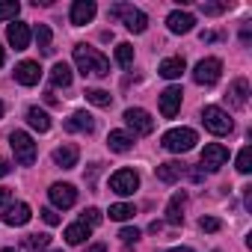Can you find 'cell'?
Masks as SVG:
<instances>
[{
	"instance_id": "cell-11",
	"label": "cell",
	"mask_w": 252,
	"mask_h": 252,
	"mask_svg": "<svg viewBox=\"0 0 252 252\" xmlns=\"http://www.w3.org/2000/svg\"><path fill=\"white\" fill-rule=\"evenodd\" d=\"M15 80H18L21 86H36V83L42 80V65L33 63V60L18 63V65H15Z\"/></svg>"
},
{
	"instance_id": "cell-43",
	"label": "cell",
	"mask_w": 252,
	"mask_h": 252,
	"mask_svg": "<svg viewBox=\"0 0 252 252\" xmlns=\"http://www.w3.org/2000/svg\"><path fill=\"white\" fill-rule=\"evenodd\" d=\"M166 252H193V249H187V246H175V249H166Z\"/></svg>"
},
{
	"instance_id": "cell-9",
	"label": "cell",
	"mask_w": 252,
	"mask_h": 252,
	"mask_svg": "<svg viewBox=\"0 0 252 252\" xmlns=\"http://www.w3.org/2000/svg\"><path fill=\"white\" fill-rule=\"evenodd\" d=\"M225 163H228V149L220 146V143H208L205 152H202V166H205L208 172H217V169H222Z\"/></svg>"
},
{
	"instance_id": "cell-14",
	"label": "cell",
	"mask_w": 252,
	"mask_h": 252,
	"mask_svg": "<svg viewBox=\"0 0 252 252\" xmlns=\"http://www.w3.org/2000/svg\"><path fill=\"white\" fill-rule=\"evenodd\" d=\"M6 39H9V45L15 51H27V45H30V27L21 24V21H12L6 27Z\"/></svg>"
},
{
	"instance_id": "cell-27",
	"label": "cell",
	"mask_w": 252,
	"mask_h": 252,
	"mask_svg": "<svg viewBox=\"0 0 252 252\" xmlns=\"http://www.w3.org/2000/svg\"><path fill=\"white\" fill-rule=\"evenodd\" d=\"M51 243V234H27L24 237V252H45Z\"/></svg>"
},
{
	"instance_id": "cell-26",
	"label": "cell",
	"mask_w": 252,
	"mask_h": 252,
	"mask_svg": "<svg viewBox=\"0 0 252 252\" xmlns=\"http://www.w3.org/2000/svg\"><path fill=\"white\" fill-rule=\"evenodd\" d=\"M51 83H54V86H63V89L71 86V68H68L65 63H57V65L51 68Z\"/></svg>"
},
{
	"instance_id": "cell-36",
	"label": "cell",
	"mask_w": 252,
	"mask_h": 252,
	"mask_svg": "<svg viewBox=\"0 0 252 252\" xmlns=\"http://www.w3.org/2000/svg\"><path fill=\"white\" fill-rule=\"evenodd\" d=\"M205 15H220V12H225V3H202L199 6Z\"/></svg>"
},
{
	"instance_id": "cell-24",
	"label": "cell",
	"mask_w": 252,
	"mask_h": 252,
	"mask_svg": "<svg viewBox=\"0 0 252 252\" xmlns=\"http://www.w3.org/2000/svg\"><path fill=\"white\" fill-rule=\"evenodd\" d=\"M184 68H187L184 57H169V60H163V63H160V77L175 80V77H181V74H184Z\"/></svg>"
},
{
	"instance_id": "cell-39",
	"label": "cell",
	"mask_w": 252,
	"mask_h": 252,
	"mask_svg": "<svg viewBox=\"0 0 252 252\" xmlns=\"http://www.w3.org/2000/svg\"><path fill=\"white\" fill-rule=\"evenodd\" d=\"M9 199H12V190L9 187H0V205H9Z\"/></svg>"
},
{
	"instance_id": "cell-15",
	"label": "cell",
	"mask_w": 252,
	"mask_h": 252,
	"mask_svg": "<svg viewBox=\"0 0 252 252\" xmlns=\"http://www.w3.org/2000/svg\"><path fill=\"white\" fill-rule=\"evenodd\" d=\"M48 196H51V202H54L57 208H71V205L77 202V190H74L71 184H54V187L48 190Z\"/></svg>"
},
{
	"instance_id": "cell-40",
	"label": "cell",
	"mask_w": 252,
	"mask_h": 252,
	"mask_svg": "<svg viewBox=\"0 0 252 252\" xmlns=\"http://www.w3.org/2000/svg\"><path fill=\"white\" fill-rule=\"evenodd\" d=\"M83 252H107V243H92V246H86Z\"/></svg>"
},
{
	"instance_id": "cell-7",
	"label": "cell",
	"mask_w": 252,
	"mask_h": 252,
	"mask_svg": "<svg viewBox=\"0 0 252 252\" xmlns=\"http://www.w3.org/2000/svg\"><path fill=\"white\" fill-rule=\"evenodd\" d=\"M220 74H222V63H220L217 57L199 60L196 68H193V80H196L199 86H214V83L220 80Z\"/></svg>"
},
{
	"instance_id": "cell-38",
	"label": "cell",
	"mask_w": 252,
	"mask_h": 252,
	"mask_svg": "<svg viewBox=\"0 0 252 252\" xmlns=\"http://www.w3.org/2000/svg\"><path fill=\"white\" fill-rule=\"evenodd\" d=\"M42 220H45L48 225H60V214H57V211H51V208H45V211H42Z\"/></svg>"
},
{
	"instance_id": "cell-2",
	"label": "cell",
	"mask_w": 252,
	"mask_h": 252,
	"mask_svg": "<svg viewBox=\"0 0 252 252\" xmlns=\"http://www.w3.org/2000/svg\"><path fill=\"white\" fill-rule=\"evenodd\" d=\"M196 143H199V137H196L193 128H172V131H166L163 140H160V146H163L166 152H172V155H184V152H190Z\"/></svg>"
},
{
	"instance_id": "cell-18",
	"label": "cell",
	"mask_w": 252,
	"mask_h": 252,
	"mask_svg": "<svg viewBox=\"0 0 252 252\" xmlns=\"http://www.w3.org/2000/svg\"><path fill=\"white\" fill-rule=\"evenodd\" d=\"M184 208H187V193L181 190V193H175V196L169 199V205H166V222H169V225H181V222H184Z\"/></svg>"
},
{
	"instance_id": "cell-25",
	"label": "cell",
	"mask_w": 252,
	"mask_h": 252,
	"mask_svg": "<svg viewBox=\"0 0 252 252\" xmlns=\"http://www.w3.org/2000/svg\"><path fill=\"white\" fill-rule=\"evenodd\" d=\"M89 231H92L89 225H83V222H71V225L65 228V243H68V246H80V243L89 237Z\"/></svg>"
},
{
	"instance_id": "cell-16",
	"label": "cell",
	"mask_w": 252,
	"mask_h": 252,
	"mask_svg": "<svg viewBox=\"0 0 252 252\" xmlns=\"http://www.w3.org/2000/svg\"><path fill=\"white\" fill-rule=\"evenodd\" d=\"M30 217H33V211H30L27 202H15V205H9V208L3 211V222H6V225H27Z\"/></svg>"
},
{
	"instance_id": "cell-29",
	"label": "cell",
	"mask_w": 252,
	"mask_h": 252,
	"mask_svg": "<svg viewBox=\"0 0 252 252\" xmlns=\"http://www.w3.org/2000/svg\"><path fill=\"white\" fill-rule=\"evenodd\" d=\"M116 63H119L122 68H131V65H134V48H131L128 42H122V45L116 48Z\"/></svg>"
},
{
	"instance_id": "cell-19",
	"label": "cell",
	"mask_w": 252,
	"mask_h": 252,
	"mask_svg": "<svg viewBox=\"0 0 252 252\" xmlns=\"http://www.w3.org/2000/svg\"><path fill=\"white\" fill-rule=\"evenodd\" d=\"M158 178L163 181V184H175L181 175H184V163H178V160H166V163H158Z\"/></svg>"
},
{
	"instance_id": "cell-3",
	"label": "cell",
	"mask_w": 252,
	"mask_h": 252,
	"mask_svg": "<svg viewBox=\"0 0 252 252\" xmlns=\"http://www.w3.org/2000/svg\"><path fill=\"white\" fill-rule=\"evenodd\" d=\"M9 146H12V155L21 166H33L36 163V143L30 140V134L24 131H12L9 134Z\"/></svg>"
},
{
	"instance_id": "cell-30",
	"label": "cell",
	"mask_w": 252,
	"mask_h": 252,
	"mask_svg": "<svg viewBox=\"0 0 252 252\" xmlns=\"http://www.w3.org/2000/svg\"><path fill=\"white\" fill-rule=\"evenodd\" d=\"M36 42H39V51L42 54H54V48H51V27L48 24H39L36 27Z\"/></svg>"
},
{
	"instance_id": "cell-28",
	"label": "cell",
	"mask_w": 252,
	"mask_h": 252,
	"mask_svg": "<svg viewBox=\"0 0 252 252\" xmlns=\"http://www.w3.org/2000/svg\"><path fill=\"white\" fill-rule=\"evenodd\" d=\"M134 214H137V208H134V205H125V202H119V205H110V220H116V222L131 220Z\"/></svg>"
},
{
	"instance_id": "cell-5",
	"label": "cell",
	"mask_w": 252,
	"mask_h": 252,
	"mask_svg": "<svg viewBox=\"0 0 252 252\" xmlns=\"http://www.w3.org/2000/svg\"><path fill=\"white\" fill-rule=\"evenodd\" d=\"M202 122H205V128H208L211 134H217V137L231 134V128H234V122L228 119V113L220 110V107H205V110H202Z\"/></svg>"
},
{
	"instance_id": "cell-41",
	"label": "cell",
	"mask_w": 252,
	"mask_h": 252,
	"mask_svg": "<svg viewBox=\"0 0 252 252\" xmlns=\"http://www.w3.org/2000/svg\"><path fill=\"white\" fill-rule=\"evenodd\" d=\"M6 172H9V163H6V160H3V158H0V178H3V175H6Z\"/></svg>"
},
{
	"instance_id": "cell-12",
	"label": "cell",
	"mask_w": 252,
	"mask_h": 252,
	"mask_svg": "<svg viewBox=\"0 0 252 252\" xmlns=\"http://www.w3.org/2000/svg\"><path fill=\"white\" fill-rule=\"evenodd\" d=\"M225 101H228L234 110H243V107H246V101H249V80H246V77H237V80L228 86Z\"/></svg>"
},
{
	"instance_id": "cell-46",
	"label": "cell",
	"mask_w": 252,
	"mask_h": 252,
	"mask_svg": "<svg viewBox=\"0 0 252 252\" xmlns=\"http://www.w3.org/2000/svg\"><path fill=\"white\" fill-rule=\"evenodd\" d=\"M3 252H18V249H12V246H9V249H3Z\"/></svg>"
},
{
	"instance_id": "cell-6",
	"label": "cell",
	"mask_w": 252,
	"mask_h": 252,
	"mask_svg": "<svg viewBox=\"0 0 252 252\" xmlns=\"http://www.w3.org/2000/svg\"><path fill=\"white\" fill-rule=\"evenodd\" d=\"M125 125L134 131V137H149L155 131V119L143 107H128L125 110Z\"/></svg>"
},
{
	"instance_id": "cell-45",
	"label": "cell",
	"mask_w": 252,
	"mask_h": 252,
	"mask_svg": "<svg viewBox=\"0 0 252 252\" xmlns=\"http://www.w3.org/2000/svg\"><path fill=\"white\" fill-rule=\"evenodd\" d=\"M3 113H6V107H3V101H0V119H3Z\"/></svg>"
},
{
	"instance_id": "cell-17",
	"label": "cell",
	"mask_w": 252,
	"mask_h": 252,
	"mask_svg": "<svg viewBox=\"0 0 252 252\" xmlns=\"http://www.w3.org/2000/svg\"><path fill=\"white\" fill-rule=\"evenodd\" d=\"M65 131H71V134H92V131H95V119H92L86 110H77V113H71V119L65 122Z\"/></svg>"
},
{
	"instance_id": "cell-37",
	"label": "cell",
	"mask_w": 252,
	"mask_h": 252,
	"mask_svg": "<svg viewBox=\"0 0 252 252\" xmlns=\"http://www.w3.org/2000/svg\"><path fill=\"white\" fill-rule=\"evenodd\" d=\"M119 237H122L125 243H137V237H140V231H137V228H122V231H119Z\"/></svg>"
},
{
	"instance_id": "cell-42",
	"label": "cell",
	"mask_w": 252,
	"mask_h": 252,
	"mask_svg": "<svg viewBox=\"0 0 252 252\" xmlns=\"http://www.w3.org/2000/svg\"><path fill=\"white\" fill-rule=\"evenodd\" d=\"M217 39H220L217 33H202V42H217Z\"/></svg>"
},
{
	"instance_id": "cell-21",
	"label": "cell",
	"mask_w": 252,
	"mask_h": 252,
	"mask_svg": "<svg viewBox=\"0 0 252 252\" xmlns=\"http://www.w3.org/2000/svg\"><path fill=\"white\" fill-rule=\"evenodd\" d=\"M107 146H110V152L125 155V152H131V149H134V137H131V134H125V131H110Z\"/></svg>"
},
{
	"instance_id": "cell-20",
	"label": "cell",
	"mask_w": 252,
	"mask_h": 252,
	"mask_svg": "<svg viewBox=\"0 0 252 252\" xmlns=\"http://www.w3.org/2000/svg\"><path fill=\"white\" fill-rule=\"evenodd\" d=\"M77 158H80L77 146H60V149L54 152V163L63 166V169H74V166H77Z\"/></svg>"
},
{
	"instance_id": "cell-4",
	"label": "cell",
	"mask_w": 252,
	"mask_h": 252,
	"mask_svg": "<svg viewBox=\"0 0 252 252\" xmlns=\"http://www.w3.org/2000/svg\"><path fill=\"white\" fill-rule=\"evenodd\" d=\"M110 18H122L125 27H128L131 33H146V27H149L146 12H140V9H134V6H128V3H116V6L110 9Z\"/></svg>"
},
{
	"instance_id": "cell-8",
	"label": "cell",
	"mask_w": 252,
	"mask_h": 252,
	"mask_svg": "<svg viewBox=\"0 0 252 252\" xmlns=\"http://www.w3.org/2000/svg\"><path fill=\"white\" fill-rule=\"evenodd\" d=\"M137 187H140V175L134 169H119V172L110 175V190L119 193V196H131Z\"/></svg>"
},
{
	"instance_id": "cell-44",
	"label": "cell",
	"mask_w": 252,
	"mask_h": 252,
	"mask_svg": "<svg viewBox=\"0 0 252 252\" xmlns=\"http://www.w3.org/2000/svg\"><path fill=\"white\" fill-rule=\"evenodd\" d=\"M6 63V54H3V45H0V65H3Z\"/></svg>"
},
{
	"instance_id": "cell-23",
	"label": "cell",
	"mask_w": 252,
	"mask_h": 252,
	"mask_svg": "<svg viewBox=\"0 0 252 252\" xmlns=\"http://www.w3.org/2000/svg\"><path fill=\"white\" fill-rule=\"evenodd\" d=\"M166 24H169L172 33H190L193 24H196V18H193L190 12H172V15L166 18Z\"/></svg>"
},
{
	"instance_id": "cell-31",
	"label": "cell",
	"mask_w": 252,
	"mask_h": 252,
	"mask_svg": "<svg viewBox=\"0 0 252 252\" xmlns=\"http://www.w3.org/2000/svg\"><path fill=\"white\" fill-rule=\"evenodd\" d=\"M83 95H86V101H89V104H95V107H110V104H113L110 92H104V89H86Z\"/></svg>"
},
{
	"instance_id": "cell-34",
	"label": "cell",
	"mask_w": 252,
	"mask_h": 252,
	"mask_svg": "<svg viewBox=\"0 0 252 252\" xmlns=\"http://www.w3.org/2000/svg\"><path fill=\"white\" fill-rule=\"evenodd\" d=\"M80 222L89 225V228H95V225L101 222V211H98V208H86V211L80 214Z\"/></svg>"
},
{
	"instance_id": "cell-32",
	"label": "cell",
	"mask_w": 252,
	"mask_h": 252,
	"mask_svg": "<svg viewBox=\"0 0 252 252\" xmlns=\"http://www.w3.org/2000/svg\"><path fill=\"white\" fill-rule=\"evenodd\" d=\"M21 12V3L18 0H3V3H0V21H15V15Z\"/></svg>"
},
{
	"instance_id": "cell-33",
	"label": "cell",
	"mask_w": 252,
	"mask_h": 252,
	"mask_svg": "<svg viewBox=\"0 0 252 252\" xmlns=\"http://www.w3.org/2000/svg\"><path fill=\"white\" fill-rule=\"evenodd\" d=\"M249 169H252V149H249V146H243V149H240V155H237V172H243V175H246Z\"/></svg>"
},
{
	"instance_id": "cell-10",
	"label": "cell",
	"mask_w": 252,
	"mask_h": 252,
	"mask_svg": "<svg viewBox=\"0 0 252 252\" xmlns=\"http://www.w3.org/2000/svg\"><path fill=\"white\" fill-rule=\"evenodd\" d=\"M181 86H169V89H163L160 92V113H163V119H175L178 116V110H181Z\"/></svg>"
},
{
	"instance_id": "cell-1",
	"label": "cell",
	"mask_w": 252,
	"mask_h": 252,
	"mask_svg": "<svg viewBox=\"0 0 252 252\" xmlns=\"http://www.w3.org/2000/svg\"><path fill=\"white\" fill-rule=\"evenodd\" d=\"M74 63L80 68V74H95V77H107L110 74V60L98 51V48H89V45H74Z\"/></svg>"
},
{
	"instance_id": "cell-22",
	"label": "cell",
	"mask_w": 252,
	"mask_h": 252,
	"mask_svg": "<svg viewBox=\"0 0 252 252\" xmlns=\"http://www.w3.org/2000/svg\"><path fill=\"white\" fill-rule=\"evenodd\" d=\"M27 125H30L33 131L45 134V131H51V116H48L45 110H39V107H30V110H27Z\"/></svg>"
},
{
	"instance_id": "cell-35",
	"label": "cell",
	"mask_w": 252,
	"mask_h": 252,
	"mask_svg": "<svg viewBox=\"0 0 252 252\" xmlns=\"http://www.w3.org/2000/svg\"><path fill=\"white\" fill-rule=\"evenodd\" d=\"M199 228L214 234V231H220V228H222V222H220L217 217H202V220H199Z\"/></svg>"
},
{
	"instance_id": "cell-13",
	"label": "cell",
	"mask_w": 252,
	"mask_h": 252,
	"mask_svg": "<svg viewBox=\"0 0 252 252\" xmlns=\"http://www.w3.org/2000/svg\"><path fill=\"white\" fill-rule=\"evenodd\" d=\"M98 6H95V0H74V6H71V24L74 27H83L95 18Z\"/></svg>"
}]
</instances>
